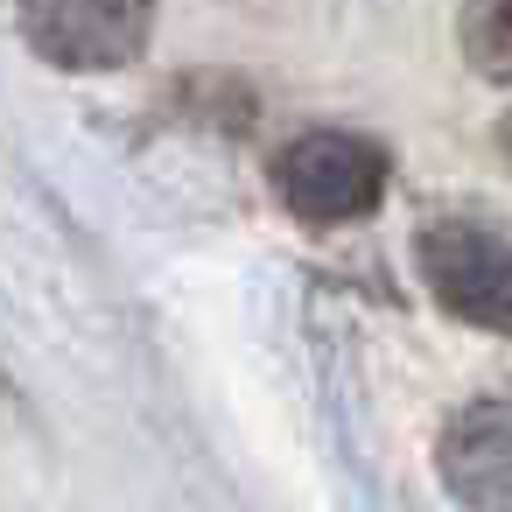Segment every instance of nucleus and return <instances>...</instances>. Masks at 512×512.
<instances>
[{"label":"nucleus","instance_id":"nucleus-1","mask_svg":"<svg viewBox=\"0 0 512 512\" xmlns=\"http://www.w3.org/2000/svg\"><path fill=\"white\" fill-rule=\"evenodd\" d=\"M267 183H274V204H281L295 225L337 232V225H365V218L386 204L393 155H386L372 134L309 127V134H295V141L267 162Z\"/></svg>","mask_w":512,"mask_h":512},{"label":"nucleus","instance_id":"nucleus-2","mask_svg":"<svg viewBox=\"0 0 512 512\" xmlns=\"http://www.w3.org/2000/svg\"><path fill=\"white\" fill-rule=\"evenodd\" d=\"M414 267H421V288L435 295L442 316L470 323V330H491V337H512V239L484 218H428L421 239H414Z\"/></svg>","mask_w":512,"mask_h":512},{"label":"nucleus","instance_id":"nucleus-3","mask_svg":"<svg viewBox=\"0 0 512 512\" xmlns=\"http://www.w3.org/2000/svg\"><path fill=\"white\" fill-rule=\"evenodd\" d=\"M155 8L162 0H15V22L43 64L99 78V71H127L148 50Z\"/></svg>","mask_w":512,"mask_h":512},{"label":"nucleus","instance_id":"nucleus-4","mask_svg":"<svg viewBox=\"0 0 512 512\" xmlns=\"http://www.w3.org/2000/svg\"><path fill=\"white\" fill-rule=\"evenodd\" d=\"M435 477L463 512H512V393L463 400L442 421Z\"/></svg>","mask_w":512,"mask_h":512},{"label":"nucleus","instance_id":"nucleus-5","mask_svg":"<svg viewBox=\"0 0 512 512\" xmlns=\"http://www.w3.org/2000/svg\"><path fill=\"white\" fill-rule=\"evenodd\" d=\"M456 50L484 85H512V0H463Z\"/></svg>","mask_w":512,"mask_h":512},{"label":"nucleus","instance_id":"nucleus-6","mask_svg":"<svg viewBox=\"0 0 512 512\" xmlns=\"http://www.w3.org/2000/svg\"><path fill=\"white\" fill-rule=\"evenodd\" d=\"M498 155H505V169H512V113L498 120Z\"/></svg>","mask_w":512,"mask_h":512}]
</instances>
